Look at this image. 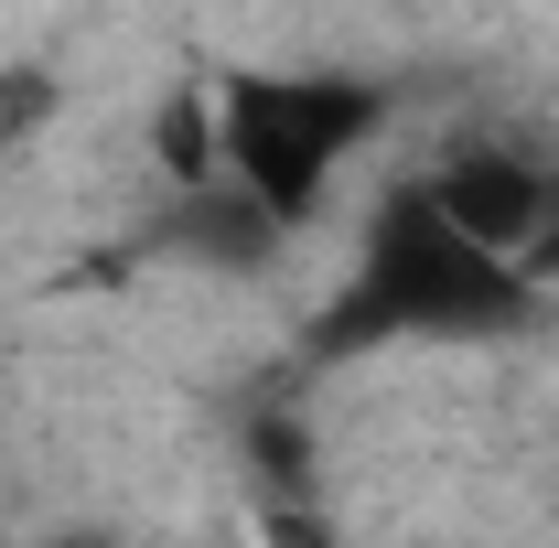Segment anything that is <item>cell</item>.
Here are the masks:
<instances>
[{"label":"cell","instance_id":"6da1fadb","mask_svg":"<svg viewBox=\"0 0 559 548\" xmlns=\"http://www.w3.org/2000/svg\"><path fill=\"white\" fill-rule=\"evenodd\" d=\"M538 279L516 259H485L474 237H452L441 205L419 183H388L366 237H355L334 301L312 312V366H345L377 344H495L516 323H538Z\"/></svg>","mask_w":559,"mask_h":548},{"label":"cell","instance_id":"7a4b0ae2","mask_svg":"<svg viewBox=\"0 0 559 548\" xmlns=\"http://www.w3.org/2000/svg\"><path fill=\"white\" fill-rule=\"evenodd\" d=\"M377 130H388V86L345 65H248L215 86V172L270 226H301Z\"/></svg>","mask_w":559,"mask_h":548},{"label":"cell","instance_id":"3957f363","mask_svg":"<svg viewBox=\"0 0 559 548\" xmlns=\"http://www.w3.org/2000/svg\"><path fill=\"white\" fill-rule=\"evenodd\" d=\"M419 194L441 205L452 237H474L485 259H538V237L559 226V172L538 151H506V140H474V151H441L430 172H409Z\"/></svg>","mask_w":559,"mask_h":548},{"label":"cell","instance_id":"277c9868","mask_svg":"<svg viewBox=\"0 0 559 548\" xmlns=\"http://www.w3.org/2000/svg\"><path fill=\"white\" fill-rule=\"evenodd\" d=\"M248 505H259L270 548H345V538H334V505H323V474H312L301 419H248Z\"/></svg>","mask_w":559,"mask_h":548},{"label":"cell","instance_id":"5b68a950","mask_svg":"<svg viewBox=\"0 0 559 548\" xmlns=\"http://www.w3.org/2000/svg\"><path fill=\"white\" fill-rule=\"evenodd\" d=\"M280 237H290V226H270V215L248 205L226 172L194 183V194L173 205V248H194L205 270H259V259H280Z\"/></svg>","mask_w":559,"mask_h":548},{"label":"cell","instance_id":"8992f818","mask_svg":"<svg viewBox=\"0 0 559 548\" xmlns=\"http://www.w3.org/2000/svg\"><path fill=\"white\" fill-rule=\"evenodd\" d=\"M55 119V75H0V140H33Z\"/></svg>","mask_w":559,"mask_h":548},{"label":"cell","instance_id":"52a82bcc","mask_svg":"<svg viewBox=\"0 0 559 548\" xmlns=\"http://www.w3.org/2000/svg\"><path fill=\"white\" fill-rule=\"evenodd\" d=\"M527 279H538V290H559V226L538 237V259H527Z\"/></svg>","mask_w":559,"mask_h":548},{"label":"cell","instance_id":"ba28073f","mask_svg":"<svg viewBox=\"0 0 559 548\" xmlns=\"http://www.w3.org/2000/svg\"><path fill=\"white\" fill-rule=\"evenodd\" d=\"M55 548H119V538H55Z\"/></svg>","mask_w":559,"mask_h":548},{"label":"cell","instance_id":"9c48e42d","mask_svg":"<svg viewBox=\"0 0 559 548\" xmlns=\"http://www.w3.org/2000/svg\"><path fill=\"white\" fill-rule=\"evenodd\" d=\"M549 548H559V538H549Z\"/></svg>","mask_w":559,"mask_h":548}]
</instances>
